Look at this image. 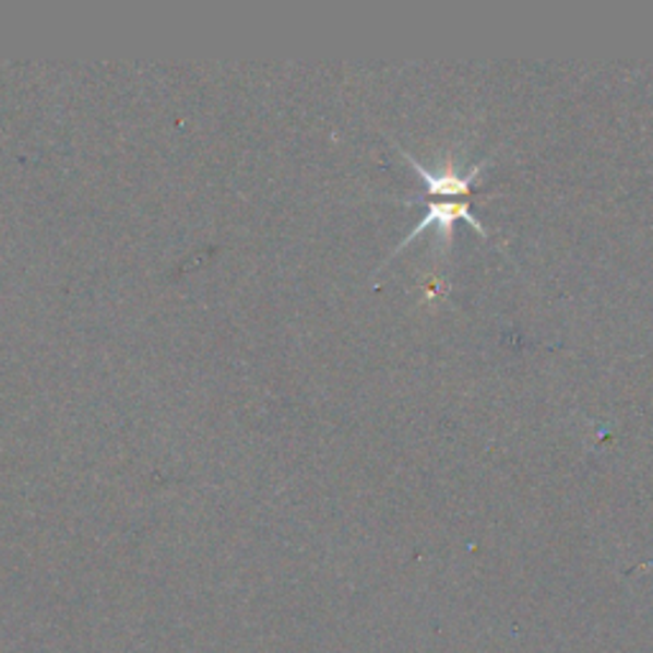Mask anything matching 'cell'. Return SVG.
Returning a JSON list of instances; mask_svg holds the SVG:
<instances>
[{
  "instance_id": "obj_1",
  "label": "cell",
  "mask_w": 653,
  "mask_h": 653,
  "mask_svg": "<svg viewBox=\"0 0 653 653\" xmlns=\"http://www.w3.org/2000/svg\"><path fill=\"white\" fill-rule=\"evenodd\" d=\"M458 219H465V223L470 225V227H475L477 233L480 235H485V238H490V233L485 230V225H480V219H477L473 212H470V204H465V202H431V204H427V215H424L422 219H419V225L414 227L412 233L406 235L404 240H401V246H396L393 248V253L389 256V258H393V256H399L401 250H404L408 242L412 240H416L419 238V235L424 233V230H429V227H437V233H439V242H442V250H447L452 246V230H454V223H458Z\"/></svg>"
},
{
  "instance_id": "obj_2",
  "label": "cell",
  "mask_w": 653,
  "mask_h": 653,
  "mask_svg": "<svg viewBox=\"0 0 653 653\" xmlns=\"http://www.w3.org/2000/svg\"><path fill=\"white\" fill-rule=\"evenodd\" d=\"M399 151H401V156L406 158V164L412 166V169L424 179V194L406 197V200H401V202H406V204L408 202H422V200H427V197H460V194H470V192H473V187L477 185V179H480L483 169H485V166H488V158H485V162L475 164L473 169H470L467 174H458V171H454V166H447L444 171L435 174V171H429L424 164L416 162V158L412 154H408L406 149L399 146Z\"/></svg>"
}]
</instances>
